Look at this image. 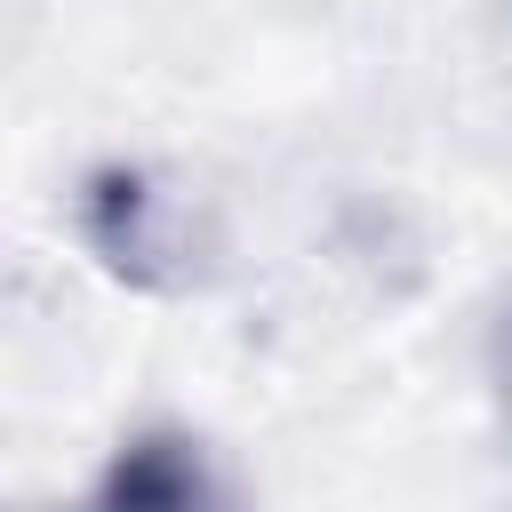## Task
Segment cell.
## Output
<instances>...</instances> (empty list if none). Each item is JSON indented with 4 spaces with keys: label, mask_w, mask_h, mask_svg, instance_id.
I'll return each mask as SVG.
<instances>
[{
    "label": "cell",
    "mask_w": 512,
    "mask_h": 512,
    "mask_svg": "<svg viewBox=\"0 0 512 512\" xmlns=\"http://www.w3.org/2000/svg\"><path fill=\"white\" fill-rule=\"evenodd\" d=\"M64 512H240V496H232V480L216 472V456H208V440L200 432H184V424H144V432H128L112 456H104V472L80 488V504H64Z\"/></svg>",
    "instance_id": "1"
},
{
    "label": "cell",
    "mask_w": 512,
    "mask_h": 512,
    "mask_svg": "<svg viewBox=\"0 0 512 512\" xmlns=\"http://www.w3.org/2000/svg\"><path fill=\"white\" fill-rule=\"evenodd\" d=\"M88 240H96V256H104L112 272H128V280H160L152 264H160V256H184V240H176V224H168V192H152V184L128 176V168H112V176L88 184Z\"/></svg>",
    "instance_id": "2"
},
{
    "label": "cell",
    "mask_w": 512,
    "mask_h": 512,
    "mask_svg": "<svg viewBox=\"0 0 512 512\" xmlns=\"http://www.w3.org/2000/svg\"><path fill=\"white\" fill-rule=\"evenodd\" d=\"M488 392H496V424H504V440H512V304H504L496 328H488Z\"/></svg>",
    "instance_id": "3"
}]
</instances>
